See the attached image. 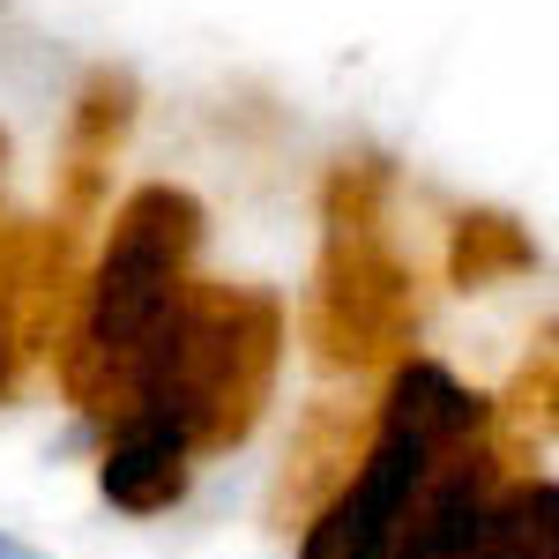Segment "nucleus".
<instances>
[{
    "label": "nucleus",
    "mask_w": 559,
    "mask_h": 559,
    "mask_svg": "<svg viewBox=\"0 0 559 559\" xmlns=\"http://www.w3.org/2000/svg\"><path fill=\"white\" fill-rule=\"evenodd\" d=\"M194 247H202V202L187 187L150 179V187H134L120 202L112 231H105V254H97V269L83 284V306H75L68 336L52 350L60 388H68L75 411L105 418V426L120 418L157 329L173 321L179 292L194 284L187 276Z\"/></svg>",
    "instance_id": "1"
},
{
    "label": "nucleus",
    "mask_w": 559,
    "mask_h": 559,
    "mask_svg": "<svg viewBox=\"0 0 559 559\" xmlns=\"http://www.w3.org/2000/svg\"><path fill=\"white\" fill-rule=\"evenodd\" d=\"M276 366H284V306L269 299V292L187 284L120 411L165 426L202 463V455L239 448L261 426V403L276 388Z\"/></svg>",
    "instance_id": "2"
},
{
    "label": "nucleus",
    "mask_w": 559,
    "mask_h": 559,
    "mask_svg": "<svg viewBox=\"0 0 559 559\" xmlns=\"http://www.w3.org/2000/svg\"><path fill=\"white\" fill-rule=\"evenodd\" d=\"M485 418H492V403L477 388H463L448 366L395 358L388 395H381V411H373V432H366V455L306 515L299 559H395V537H403V522L418 508L432 463L448 448L477 440Z\"/></svg>",
    "instance_id": "3"
},
{
    "label": "nucleus",
    "mask_w": 559,
    "mask_h": 559,
    "mask_svg": "<svg viewBox=\"0 0 559 559\" xmlns=\"http://www.w3.org/2000/svg\"><path fill=\"white\" fill-rule=\"evenodd\" d=\"M306 344L321 366H381L411 344L418 329V276L403 269V254L381 239V216L366 202H350V216H329V247L306 292Z\"/></svg>",
    "instance_id": "4"
},
{
    "label": "nucleus",
    "mask_w": 559,
    "mask_h": 559,
    "mask_svg": "<svg viewBox=\"0 0 559 559\" xmlns=\"http://www.w3.org/2000/svg\"><path fill=\"white\" fill-rule=\"evenodd\" d=\"M500 477L508 471L485 448V432L463 440V448H448L432 463L426 492H418V508L403 522V537H395V559H471L477 530H485V500L500 492Z\"/></svg>",
    "instance_id": "5"
},
{
    "label": "nucleus",
    "mask_w": 559,
    "mask_h": 559,
    "mask_svg": "<svg viewBox=\"0 0 559 559\" xmlns=\"http://www.w3.org/2000/svg\"><path fill=\"white\" fill-rule=\"evenodd\" d=\"M194 485V455L187 440H173L165 426L120 411L105 432V455H97V492L120 508V515H173Z\"/></svg>",
    "instance_id": "6"
},
{
    "label": "nucleus",
    "mask_w": 559,
    "mask_h": 559,
    "mask_svg": "<svg viewBox=\"0 0 559 559\" xmlns=\"http://www.w3.org/2000/svg\"><path fill=\"white\" fill-rule=\"evenodd\" d=\"M366 432L373 426H366L350 403H321V411L299 426V448H292V463H284V477H276V522H284V530H292V522L306 530V515L350 477V463L366 455Z\"/></svg>",
    "instance_id": "7"
},
{
    "label": "nucleus",
    "mask_w": 559,
    "mask_h": 559,
    "mask_svg": "<svg viewBox=\"0 0 559 559\" xmlns=\"http://www.w3.org/2000/svg\"><path fill=\"white\" fill-rule=\"evenodd\" d=\"M471 559H552V477H500Z\"/></svg>",
    "instance_id": "8"
},
{
    "label": "nucleus",
    "mask_w": 559,
    "mask_h": 559,
    "mask_svg": "<svg viewBox=\"0 0 559 559\" xmlns=\"http://www.w3.org/2000/svg\"><path fill=\"white\" fill-rule=\"evenodd\" d=\"M448 269H455L463 292H492V284H508V276H530V269H537V247H530V231H522L515 216H463Z\"/></svg>",
    "instance_id": "9"
},
{
    "label": "nucleus",
    "mask_w": 559,
    "mask_h": 559,
    "mask_svg": "<svg viewBox=\"0 0 559 559\" xmlns=\"http://www.w3.org/2000/svg\"><path fill=\"white\" fill-rule=\"evenodd\" d=\"M0 559H45L38 545H23V537H8V530H0Z\"/></svg>",
    "instance_id": "10"
},
{
    "label": "nucleus",
    "mask_w": 559,
    "mask_h": 559,
    "mask_svg": "<svg viewBox=\"0 0 559 559\" xmlns=\"http://www.w3.org/2000/svg\"><path fill=\"white\" fill-rule=\"evenodd\" d=\"M0 150H8V142H0Z\"/></svg>",
    "instance_id": "11"
}]
</instances>
